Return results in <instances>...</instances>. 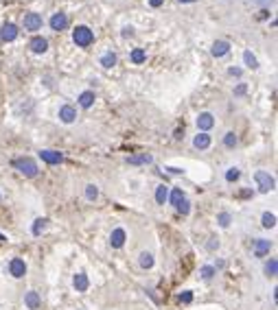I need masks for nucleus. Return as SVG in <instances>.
I'll return each instance as SVG.
<instances>
[{
	"mask_svg": "<svg viewBox=\"0 0 278 310\" xmlns=\"http://www.w3.org/2000/svg\"><path fill=\"white\" fill-rule=\"evenodd\" d=\"M72 42L77 44L79 48H88V46H92V42H94V33H92V29L90 26H77L75 31H72Z\"/></svg>",
	"mask_w": 278,
	"mask_h": 310,
	"instance_id": "1",
	"label": "nucleus"
},
{
	"mask_svg": "<svg viewBox=\"0 0 278 310\" xmlns=\"http://www.w3.org/2000/svg\"><path fill=\"white\" fill-rule=\"evenodd\" d=\"M14 166L24 175V177H37V173H40L35 160H31V157H18V160H14Z\"/></svg>",
	"mask_w": 278,
	"mask_h": 310,
	"instance_id": "2",
	"label": "nucleus"
},
{
	"mask_svg": "<svg viewBox=\"0 0 278 310\" xmlns=\"http://www.w3.org/2000/svg\"><path fill=\"white\" fill-rule=\"evenodd\" d=\"M254 181H256V186H259L261 192H272L274 188H276V181H274V177L267 173V170H256Z\"/></svg>",
	"mask_w": 278,
	"mask_h": 310,
	"instance_id": "3",
	"label": "nucleus"
},
{
	"mask_svg": "<svg viewBox=\"0 0 278 310\" xmlns=\"http://www.w3.org/2000/svg\"><path fill=\"white\" fill-rule=\"evenodd\" d=\"M42 24H44V20H42V16L40 13H27L24 16V20H22V26H24V31H40L42 29Z\"/></svg>",
	"mask_w": 278,
	"mask_h": 310,
	"instance_id": "4",
	"label": "nucleus"
},
{
	"mask_svg": "<svg viewBox=\"0 0 278 310\" xmlns=\"http://www.w3.org/2000/svg\"><path fill=\"white\" fill-rule=\"evenodd\" d=\"M195 122H197V129L202 131V133H208V131L215 127V116H212L210 112H202Z\"/></svg>",
	"mask_w": 278,
	"mask_h": 310,
	"instance_id": "5",
	"label": "nucleus"
},
{
	"mask_svg": "<svg viewBox=\"0 0 278 310\" xmlns=\"http://www.w3.org/2000/svg\"><path fill=\"white\" fill-rule=\"evenodd\" d=\"M40 157H42V162H46V164H51V166H55V164H62L64 162V155L59 151H53V148H42L40 151Z\"/></svg>",
	"mask_w": 278,
	"mask_h": 310,
	"instance_id": "6",
	"label": "nucleus"
},
{
	"mask_svg": "<svg viewBox=\"0 0 278 310\" xmlns=\"http://www.w3.org/2000/svg\"><path fill=\"white\" fill-rule=\"evenodd\" d=\"M51 29L53 31H64V29H68V24H70V20H68V16L64 11H57V13H53V17H51Z\"/></svg>",
	"mask_w": 278,
	"mask_h": 310,
	"instance_id": "7",
	"label": "nucleus"
},
{
	"mask_svg": "<svg viewBox=\"0 0 278 310\" xmlns=\"http://www.w3.org/2000/svg\"><path fill=\"white\" fill-rule=\"evenodd\" d=\"M18 26L14 24V22H5V24H2V29H0V39H2V42H14L16 37H18Z\"/></svg>",
	"mask_w": 278,
	"mask_h": 310,
	"instance_id": "8",
	"label": "nucleus"
},
{
	"mask_svg": "<svg viewBox=\"0 0 278 310\" xmlns=\"http://www.w3.org/2000/svg\"><path fill=\"white\" fill-rule=\"evenodd\" d=\"M29 48H31L35 55H44V52L49 50V39L42 37V35H35V37L29 42Z\"/></svg>",
	"mask_w": 278,
	"mask_h": 310,
	"instance_id": "9",
	"label": "nucleus"
},
{
	"mask_svg": "<svg viewBox=\"0 0 278 310\" xmlns=\"http://www.w3.org/2000/svg\"><path fill=\"white\" fill-rule=\"evenodd\" d=\"M9 273L14 275V277H24V275H27V262H24L22 258H14V260L9 262Z\"/></svg>",
	"mask_w": 278,
	"mask_h": 310,
	"instance_id": "10",
	"label": "nucleus"
},
{
	"mask_svg": "<svg viewBox=\"0 0 278 310\" xmlns=\"http://www.w3.org/2000/svg\"><path fill=\"white\" fill-rule=\"evenodd\" d=\"M269 249H272V240H267V238H256L254 240V256L256 258H265L269 253Z\"/></svg>",
	"mask_w": 278,
	"mask_h": 310,
	"instance_id": "11",
	"label": "nucleus"
},
{
	"mask_svg": "<svg viewBox=\"0 0 278 310\" xmlns=\"http://www.w3.org/2000/svg\"><path fill=\"white\" fill-rule=\"evenodd\" d=\"M59 120H62L64 125L75 122L77 120V109L72 107V105H64V107H59Z\"/></svg>",
	"mask_w": 278,
	"mask_h": 310,
	"instance_id": "12",
	"label": "nucleus"
},
{
	"mask_svg": "<svg viewBox=\"0 0 278 310\" xmlns=\"http://www.w3.org/2000/svg\"><path fill=\"white\" fill-rule=\"evenodd\" d=\"M125 240H127V234H125L123 227H116V229L110 234V245H112L114 249H121V247H123Z\"/></svg>",
	"mask_w": 278,
	"mask_h": 310,
	"instance_id": "13",
	"label": "nucleus"
},
{
	"mask_svg": "<svg viewBox=\"0 0 278 310\" xmlns=\"http://www.w3.org/2000/svg\"><path fill=\"white\" fill-rule=\"evenodd\" d=\"M24 304H27V308H29V310H37V308L42 306V297H40V293L29 291L27 295H24Z\"/></svg>",
	"mask_w": 278,
	"mask_h": 310,
	"instance_id": "14",
	"label": "nucleus"
},
{
	"mask_svg": "<svg viewBox=\"0 0 278 310\" xmlns=\"http://www.w3.org/2000/svg\"><path fill=\"white\" fill-rule=\"evenodd\" d=\"M210 52H212V57H226L230 52V44L226 42V39H219V42L212 44Z\"/></svg>",
	"mask_w": 278,
	"mask_h": 310,
	"instance_id": "15",
	"label": "nucleus"
},
{
	"mask_svg": "<svg viewBox=\"0 0 278 310\" xmlns=\"http://www.w3.org/2000/svg\"><path fill=\"white\" fill-rule=\"evenodd\" d=\"M72 286H75V291H79V293L88 291V286H90L88 275H86V273H77L75 277H72Z\"/></svg>",
	"mask_w": 278,
	"mask_h": 310,
	"instance_id": "16",
	"label": "nucleus"
},
{
	"mask_svg": "<svg viewBox=\"0 0 278 310\" xmlns=\"http://www.w3.org/2000/svg\"><path fill=\"white\" fill-rule=\"evenodd\" d=\"M94 100H97V96H94L92 90H86V92H81V94H79V105H81L84 109H90V107H92Z\"/></svg>",
	"mask_w": 278,
	"mask_h": 310,
	"instance_id": "17",
	"label": "nucleus"
},
{
	"mask_svg": "<svg viewBox=\"0 0 278 310\" xmlns=\"http://www.w3.org/2000/svg\"><path fill=\"white\" fill-rule=\"evenodd\" d=\"M193 147L199 148V151L208 148V147H210V135H208V133H202V131H199V133L193 138Z\"/></svg>",
	"mask_w": 278,
	"mask_h": 310,
	"instance_id": "18",
	"label": "nucleus"
},
{
	"mask_svg": "<svg viewBox=\"0 0 278 310\" xmlns=\"http://www.w3.org/2000/svg\"><path fill=\"white\" fill-rule=\"evenodd\" d=\"M151 162H154V157H151L149 153H140V155H132V157H127V164H132V166L151 164Z\"/></svg>",
	"mask_w": 278,
	"mask_h": 310,
	"instance_id": "19",
	"label": "nucleus"
},
{
	"mask_svg": "<svg viewBox=\"0 0 278 310\" xmlns=\"http://www.w3.org/2000/svg\"><path fill=\"white\" fill-rule=\"evenodd\" d=\"M169 199V186H164V183H160L158 188H156V203L158 205H164Z\"/></svg>",
	"mask_w": 278,
	"mask_h": 310,
	"instance_id": "20",
	"label": "nucleus"
},
{
	"mask_svg": "<svg viewBox=\"0 0 278 310\" xmlns=\"http://www.w3.org/2000/svg\"><path fill=\"white\" fill-rule=\"evenodd\" d=\"M276 273H278V260L276 258H269V260L265 262V275H267V277H276Z\"/></svg>",
	"mask_w": 278,
	"mask_h": 310,
	"instance_id": "21",
	"label": "nucleus"
},
{
	"mask_svg": "<svg viewBox=\"0 0 278 310\" xmlns=\"http://www.w3.org/2000/svg\"><path fill=\"white\" fill-rule=\"evenodd\" d=\"M261 225L267 227V229H272V227H276V214L272 212H265L263 216H261Z\"/></svg>",
	"mask_w": 278,
	"mask_h": 310,
	"instance_id": "22",
	"label": "nucleus"
},
{
	"mask_svg": "<svg viewBox=\"0 0 278 310\" xmlns=\"http://www.w3.org/2000/svg\"><path fill=\"white\" fill-rule=\"evenodd\" d=\"M46 225H49V218H37V221L33 223V227H31V234L33 236H40L42 231L46 229Z\"/></svg>",
	"mask_w": 278,
	"mask_h": 310,
	"instance_id": "23",
	"label": "nucleus"
},
{
	"mask_svg": "<svg viewBox=\"0 0 278 310\" xmlns=\"http://www.w3.org/2000/svg\"><path fill=\"white\" fill-rule=\"evenodd\" d=\"M138 262H140L142 269H151V266H154V256H151L149 251H142L140 258H138Z\"/></svg>",
	"mask_w": 278,
	"mask_h": 310,
	"instance_id": "24",
	"label": "nucleus"
},
{
	"mask_svg": "<svg viewBox=\"0 0 278 310\" xmlns=\"http://www.w3.org/2000/svg\"><path fill=\"white\" fill-rule=\"evenodd\" d=\"M182 199H184V192H182V188H173V190L169 192V199L167 201H171V205H177Z\"/></svg>",
	"mask_w": 278,
	"mask_h": 310,
	"instance_id": "25",
	"label": "nucleus"
},
{
	"mask_svg": "<svg viewBox=\"0 0 278 310\" xmlns=\"http://www.w3.org/2000/svg\"><path fill=\"white\" fill-rule=\"evenodd\" d=\"M243 61H245V65H247V68H252V70L259 68V59L252 55V50H245V52H243Z\"/></svg>",
	"mask_w": 278,
	"mask_h": 310,
	"instance_id": "26",
	"label": "nucleus"
},
{
	"mask_svg": "<svg viewBox=\"0 0 278 310\" xmlns=\"http://www.w3.org/2000/svg\"><path fill=\"white\" fill-rule=\"evenodd\" d=\"M101 65H103V68H114V65H116V55H114V52H105V55H103L101 57Z\"/></svg>",
	"mask_w": 278,
	"mask_h": 310,
	"instance_id": "27",
	"label": "nucleus"
},
{
	"mask_svg": "<svg viewBox=\"0 0 278 310\" xmlns=\"http://www.w3.org/2000/svg\"><path fill=\"white\" fill-rule=\"evenodd\" d=\"M237 142H239V138H237L234 131H228V133L224 135V147L226 148H234V147H237Z\"/></svg>",
	"mask_w": 278,
	"mask_h": 310,
	"instance_id": "28",
	"label": "nucleus"
},
{
	"mask_svg": "<svg viewBox=\"0 0 278 310\" xmlns=\"http://www.w3.org/2000/svg\"><path fill=\"white\" fill-rule=\"evenodd\" d=\"M199 275H202V277L206 279V282H210V279L217 275V269H215V266H210V264H206V266H202V271H199Z\"/></svg>",
	"mask_w": 278,
	"mask_h": 310,
	"instance_id": "29",
	"label": "nucleus"
},
{
	"mask_svg": "<svg viewBox=\"0 0 278 310\" xmlns=\"http://www.w3.org/2000/svg\"><path fill=\"white\" fill-rule=\"evenodd\" d=\"M147 59V52L145 50H142V48H134V50H132V64H142V61H145Z\"/></svg>",
	"mask_w": 278,
	"mask_h": 310,
	"instance_id": "30",
	"label": "nucleus"
},
{
	"mask_svg": "<svg viewBox=\"0 0 278 310\" xmlns=\"http://www.w3.org/2000/svg\"><path fill=\"white\" fill-rule=\"evenodd\" d=\"M97 196H99V188L94 186V183H88V186H86V199L97 201Z\"/></svg>",
	"mask_w": 278,
	"mask_h": 310,
	"instance_id": "31",
	"label": "nucleus"
},
{
	"mask_svg": "<svg viewBox=\"0 0 278 310\" xmlns=\"http://www.w3.org/2000/svg\"><path fill=\"white\" fill-rule=\"evenodd\" d=\"M239 177H241V170H239L237 166H232V168H228V170H226V181H230V183H232V181H237Z\"/></svg>",
	"mask_w": 278,
	"mask_h": 310,
	"instance_id": "32",
	"label": "nucleus"
},
{
	"mask_svg": "<svg viewBox=\"0 0 278 310\" xmlns=\"http://www.w3.org/2000/svg\"><path fill=\"white\" fill-rule=\"evenodd\" d=\"M175 210H177V212H180V214H184V216H186V214L191 212V203H189V199H186V196H184V199H182L180 203L175 205Z\"/></svg>",
	"mask_w": 278,
	"mask_h": 310,
	"instance_id": "33",
	"label": "nucleus"
},
{
	"mask_svg": "<svg viewBox=\"0 0 278 310\" xmlns=\"http://www.w3.org/2000/svg\"><path fill=\"white\" fill-rule=\"evenodd\" d=\"M230 221H232V216H230L228 212H221L219 216H217V223H219L221 227H228V225H230Z\"/></svg>",
	"mask_w": 278,
	"mask_h": 310,
	"instance_id": "34",
	"label": "nucleus"
},
{
	"mask_svg": "<svg viewBox=\"0 0 278 310\" xmlns=\"http://www.w3.org/2000/svg\"><path fill=\"white\" fill-rule=\"evenodd\" d=\"M180 301H182V304H191V301H193V293H191V291H184V293L180 295Z\"/></svg>",
	"mask_w": 278,
	"mask_h": 310,
	"instance_id": "35",
	"label": "nucleus"
},
{
	"mask_svg": "<svg viewBox=\"0 0 278 310\" xmlns=\"http://www.w3.org/2000/svg\"><path fill=\"white\" fill-rule=\"evenodd\" d=\"M208 251H215V249H219V238H215V236H212L210 240H208Z\"/></svg>",
	"mask_w": 278,
	"mask_h": 310,
	"instance_id": "36",
	"label": "nucleus"
},
{
	"mask_svg": "<svg viewBox=\"0 0 278 310\" xmlns=\"http://www.w3.org/2000/svg\"><path fill=\"white\" fill-rule=\"evenodd\" d=\"M245 92H247V85H245V83H239V85L234 87V94H237V96L245 94Z\"/></svg>",
	"mask_w": 278,
	"mask_h": 310,
	"instance_id": "37",
	"label": "nucleus"
},
{
	"mask_svg": "<svg viewBox=\"0 0 278 310\" xmlns=\"http://www.w3.org/2000/svg\"><path fill=\"white\" fill-rule=\"evenodd\" d=\"M164 170H169L171 175H184V170H182V168H175V166H167Z\"/></svg>",
	"mask_w": 278,
	"mask_h": 310,
	"instance_id": "38",
	"label": "nucleus"
},
{
	"mask_svg": "<svg viewBox=\"0 0 278 310\" xmlns=\"http://www.w3.org/2000/svg\"><path fill=\"white\" fill-rule=\"evenodd\" d=\"M241 72H243L241 68H230V70H228V74H230V77H241Z\"/></svg>",
	"mask_w": 278,
	"mask_h": 310,
	"instance_id": "39",
	"label": "nucleus"
},
{
	"mask_svg": "<svg viewBox=\"0 0 278 310\" xmlns=\"http://www.w3.org/2000/svg\"><path fill=\"white\" fill-rule=\"evenodd\" d=\"M132 35H134V29H132V26H125V29H123V37H132Z\"/></svg>",
	"mask_w": 278,
	"mask_h": 310,
	"instance_id": "40",
	"label": "nucleus"
},
{
	"mask_svg": "<svg viewBox=\"0 0 278 310\" xmlns=\"http://www.w3.org/2000/svg\"><path fill=\"white\" fill-rule=\"evenodd\" d=\"M162 2H164V0H149V4H151V7H154V9L162 7Z\"/></svg>",
	"mask_w": 278,
	"mask_h": 310,
	"instance_id": "41",
	"label": "nucleus"
},
{
	"mask_svg": "<svg viewBox=\"0 0 278 310\" xmlns=\"http://www.w3.org/2000/svg\"><path fill=\"white\" fill-rule=\"evenodd\" d=\"M267 17H269V11H267V9H263V11L259 13V20H267Z\"/></svg>",
	"mask_w": 278,
	"mask_h": 310,
	"instance_id": "42",
	"label": "nucleus"
},
{
	"mask_svg": "<svg viewBox=\"0 0 278 310\" xmlns=\"http://www.w3.org/2000/svg\"><path fill=\"white\" fill-rule=\"evenodd\" d=\"M177 2H195V0H177Z\"/></svg>",
	"mask_w": 278,
	"mask_h": 310,
	"instance_id": "43",
	"label": "nucleus"
},
{
	"mask_svg": "<svg viewBox=\"0 0 278 310\" xmlns=\"http://www.w3.org/2000/svg\"><path fill=\"white\" fill-rule=\"evenodd\" d=\"M5 240H7V238H5V236H2V234H0V243H5Z\"/></svg>",
	"mask_w": 278,
	"mask_h": 310,
	"instance_id": "44",
	"label": "nucleus"
},
{
	"mask_svg": "<svg viewBox=\"0 0 278 310\" xmlns=\"http://www.w3.org/2000/svg\"><path fill=\"white\" fill-rule=\"evenodd\" d=\"M261 2H263V4H265V2H267V0H261Z\"/></svg>",
	"mask_w": 278,
	"mask_h": 310,
	"instance_id": "45",
	"label": "nucleus"
}]
</instances>
